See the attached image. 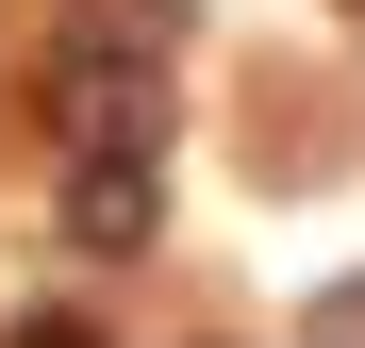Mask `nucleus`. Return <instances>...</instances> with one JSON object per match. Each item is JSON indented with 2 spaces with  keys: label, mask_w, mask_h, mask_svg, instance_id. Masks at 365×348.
Instances as JSON below:
<instances>
[{
  "label": "nucleus",
  "mask_w": 365,
  "mask_h": 348,
  "mask_svg": "<svg viewBox=\"0 0 365 348\" xmlns=\"http://www.w3.org/2000/svg\"><path fill=\"white\" fill-rule=\"evenodd\" d=\"M67 232L100 265H133L150 232H166V166H67Z\"/></svg>",
  "instance_id": "1"
},
{
  "label": "nucleus",
  "mask_w": 365,
  "mask_h": 348,
  "mask_svg": "<svg viewBox=\"0 0 365 348\" xmlns=\"http://www.w3.org/2000/svg\"><path fill=\"white\" fill-rule=\"evenodd\" d=\"M316 348H365V282H332V299H316Z\"/></svg>",
  "instance_id": "2"
},
{
  "label": "nucleus",
  "mask_w": 365,
  "mask_h": 348,
  "mask_svg": "<svg viewBox=\"0 0 365 348\" xmlns=\"http://www.w3.org/2000/svg\"><path fill=\"white\" fill-rule=\"evenodd\" d=\"M0 348H100L83 315H17V332H0Z\"/></svg>",
  "instance_id": "3"
},
{
  "label": "nucleus",
  "mask_w": 365,
  "mask_h": 348,
  "mask_svg": "<svg viewBox=\"0 0 365 348\" xmlns=\"http://www.w3.org/2000/svg\"><path fill=\"white\" fill-rule=\"evenodd\" d=\"M332 17H365V0H332Z\"/></svg>",
  "instance_id": "4"
}]
</instances>
